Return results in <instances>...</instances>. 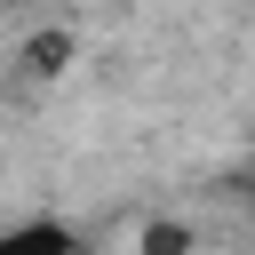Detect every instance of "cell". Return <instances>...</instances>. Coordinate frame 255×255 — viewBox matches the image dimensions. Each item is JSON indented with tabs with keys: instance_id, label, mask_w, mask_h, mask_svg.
<instances>
[{
	"instance_id": "6da1fadb",
	"label": "cell",
	"mask_w": 255,
	"mask_h": 255,
	"mask_svg": "<svg viewBox=\"0 0 255 255\" xmlns=\"http://www.w3.org/2000/svg\"><path fill=\"white\" fill-rule=\"evenodd\" d=\"M0 255H96V247L64 215H16V223H0Z\"/></svg>"
},
{
	"instance_id": "7a4b0ae2",
	"label": "cell",
	"mask_w": 255,
	"mask_h": 255,
	"mask_svg": "<svg viewBox=\"0 0 255 255\" xmlns=\"http://www.w3.org/2000/svg\"><path fill=\"white\" fill-rule=\"evenodd\" d=\"M183 247H191L183 223H151V231H143V255H183Z\"/></svg>"
}]
</instances>
